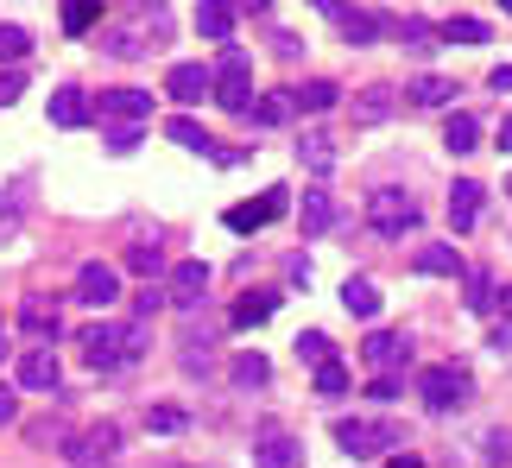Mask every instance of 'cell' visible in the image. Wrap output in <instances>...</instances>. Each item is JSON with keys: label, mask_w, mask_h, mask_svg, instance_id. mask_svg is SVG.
<instances>
[{"label": "cell", "mask_w": 512, "mask_h": 468, "mask_svg": "<svg viewBox=\"0 0 512 468\" xmlns=\"http://www.w3.org/2000/svg\"><path fill=\"white\" fill-rule=\"evenodd\" d=\"M95 19H102V0H64V32L70 38L95 32Z\"/></svg>", "instance_id": "obj_33"}, {"label": "cell", "mask_w": 512, "mask_h": 468, "mask_svg": "<svg viewBox=\"0 0 512 468\" xmlns=\"http://www.w3.org/2000/svg\"><path fill=\"white\" fill-rule=\"evenodd\" d=\"M234 13H266V0H228Z\"/></svg>", "instance_id": "obj_52"}, {"label": "cell", "mask_w": 512, "mask_h": 468, "mask_svg": "<svg viewBox=\"0 0 512 468\" xmlns=\"http://www.w3.org/2000/svg\"><path fill=\"white\" fill-rule=\"evenodd\" d=\"M399 45L430 51V45H437V26H430V19H399Z\"/></svg>", "instance_id": "obj_37"}, {"label": "cell", "mask_w": 512, "mask_h": 468, "mask_svg": "<svg viewBox=\"0 0 512 468\" xmlns=\"http://www.w3.org/2000/svg\"><path fill=\"white\" fill-rule=\"evenodd\" d=\"M228 374H234V386H266L272 380V361L266 355H234Z\"/></svg>", "instance_id": "obj_36"}, {"label": "cell", "mask_w": 512, "mask_h": 468, "mask_svg": "<svg viewBox=\"0 0 512 468\" xmlns=\"http://www.w3.org/2000/svg\"><path fill=\"white\" fill-rule=\"evenodd\" d=\"M165 133H171V140L184 146V152H209V159H215V140H209V133L190 121V114H177V121H165Z\"/></svg>", "instance_id": "obj_32"}, {"label": "cell", "mask_w": 512, "mask_h": 468, "mask_svg": "<svg viewBox=\"0 0 512 468\" xmlns=\"http://www.w3.org/2000/svg\"><path fill=\"white\" fill-rule=\"evenodd\" d=\"M342 310L361 317V323H373V317H380V285H373V279H348L342 285Z\"/></svg>", "instance_id": "obj_23"}, {"label": "cell", "mask_w": 512, "mask_h": 468, "mask_svg": "<svg viewBox=\"0 0 512 468\" xmlns=\"http://www.w3.org/2000/svg\"><path fill=\"white\" fill-rule=\"evenodd\" d=\"M209 76H215L209 95H215L228 114H247V108H253V76H247V70H209Z\"/></svg>", "instance_id": "obj_15"}, {"label": "cell", "mask_w": 512, "mask_h": 468, "mask_svg": "<svg viewBox=\"0 0 512 468\" xmlns=\"http://www.w3.org/2000/svg\"><path fill=\"white\" fill-rule=\"evenodd\" d=\"M405 102L411 108H456V83L449 76H418V83H405Z\"/></svg>", "instance_id": "obj_19"}, {"label": "cell", "mask_w": 512, "mask_h": 468, "mask_svg": "<svg viewBox=\"0 0 512 468\" xmlns=\"http://www.w3.org/2000/svg\"><path fill=\"white\" fill-rule=\"evenodd\" d=\"M418 393H424V412H462L468 399H475V374L468 367H456V361H437V367H424L418 374Z\"/></svg>", "instance_id": "obj_2"}, {"label": "cell", "mask_w": 512, "mask_h": 468, "mask_svg": "<svg viewBox=\"0 0 512 468\" xmlns=\"http://www.w3.org/2000/svg\"><path fill=\"white\" fill-rule=\"evenodd\" d=\"M500 7H506V13H512V0H500Z\"/></svg>", "instance_id": "obj_56"}, {"label": "cell", "mask_w": 512, "mask_h": 468, "mask_svg": "<svg viewBox=\"0 0 512 468\" xmlns=\"http://www.w3.org/2000/svg\"><path fill=\"white\" fill-rule=\"evenodd\" d=\"M310 393H317V399H342V393H348V367H342L336 355L317 361V367H310Z\"/></svg>", "instance_id": "obj_27"}, {"label": "cell", "mask_w": 512, "mask_h": 468, "mask_svg": "<svg viewBox=\"0 0 512 468\" xmlns=\"http://www.w3.org/2000/svg\"><path fill=\"white\" fill-rule=\"evenodd\" d=\"M494 304H500V310H506V317H512V285H506V291H494Z\"/></svg>", "instance_id": "obj_55"}, {"label": "cell", "mask_w": 512, "mask_h": 468, "mask_svg": "<svg viewBox=\"0 0 512 468\" xmlns=\"http://www.w3.org/2000/svg\"><path fill=\"white\" fill-rule=\"evenodd\" d=\"M291 114H298V95H291V89H266V95H253L247 121H253V127H285Z\"/></svg>", "instance_id": "obj_16"}, {"label": "cell", "mask_w": 512, "mask_h": 468, "mask_svg": "<svg viewBox=\"0 0 512 468\" xmlns=\"http://www.w3.org/2000/svg\"><path fill=\"white\" fill-rule=\"evenodd\" d=\"M437 38H449V45H487L494 32H487V19H468V13H462V19H449Z\"/></svg>", "instance_id": "obj_35"}, {"label": "cell", "mask_w": 512, "mask_h": 468, "mask_svg": "<svg viewBox=\"0 0 512 468\" xmlns=\"http://www.w3.org/2000/svg\"><path fill=\"white\" fill-rule=\"evenodd\" d=\"M19 95H26V76H19V70H0V108H13Z\"/></svg>", "instance_id": "obj_43"}, {"label": "cell", "mask_w": 512, "mask_h": 468, "mask_svg": "<svg viewBox=\"0 0 512 468\" xmlns=\"http://www.w3.org/2000/svg\"><path fill=\"white\" fill-rule=\"evenodd\" d=\"M475 222H481V184L475 178H456V184H449V228L468 234Z\"/></svg>", "instance_id": "obj_14"}, {"label": "cell", "mask_w": 512, "mask_h": 468, "mask_svg": "<svg viewBox=\"0 0 512 468\" xmlns=\"http://www.w3.org/2000/svg\"><path fill=\"white\" fill-rule=\"evenodd\" d=\"M500 152H512V114L500 121Z\"/></svg>", "instance_id": "obj_53"}, {"label": "cell", "mask_w": 512, "mask_h": 468, "mask_svg": "<svg viewBox=\"0 0 512 468\" xmlns=\"http://www.w3.org/2000/svg\"><path fill=\"white\" fill-rule=\"evenodd\" d=\"M89 95L83 89H51V121L57 127H89Z\"/></svg>", "instance_id": "obj_20"}, {"label": "cell", "mask_w": 512, "mask_h": 468, "mask_svg": "<svg viewBox=\"0 0 512 468\" xmlns=\"http://www.w3.org/2000/svg\"><path fill=\"white\" fill-rule=\"evenodd\" d=\"M285 279L291 285H310V260H304V253H291V260H285Z\"/></svg>", "instance_id": "obj_48"}, {"label": "cell", "mask_w": 512, "mask_h": 468, "mask_svg": "<svg viewBox=\"0 0 512 468\" xmlns=\"http://www.w3.org/2000/svg\"><path fill=\"white\" fill-rule=\"evenodd\" d=\"M64 462L70 468H114L121 462V424H95L83 437H64Z\"/></svg>", "instance_id": "obj_3"}, {"label": "cell", "mask_w": 512, "mask_h": 468, "mask_svg": "<svg viewBox=\"0 0 512 468\" xmlns=\"http://www.w3.org/2000/svg\"><path fill=\"white\" fill-rule=\"evenodd\" d=\"M367 228H373V234H386V241H405V234H418V228H424V209H418V197H411V190L380 184V190L367 197Z\"/></svg>", "instance_id": "obj_1"}, {"label": "cell", "mask_w": 512, "mask_h": 468, "mask_svg": "<svg viewBox=\"0 0 512 468\" xmlns=\"http://www.w3.org/2000/svg\"><path fill=\"white\" fill-rule=\"evenodd\" d=\"M487 462H506L512 468V437L506 431H487Z\"/></svg>", "instance_id": "obj_46"}, {"label": "cell", "mask_w": 512, "mask_h": 468, "mask_svg": "<svg viewBox=\"0 0 512 468\" xmlns=\"http://www.w3.org/2000/svg\"><path fill=\"white\" fill-rule=\"evenodd\" d=\"M329 355H336V342H329L323 329H304V336H298V361L317 367V361H329Z\"/></svg>", "instance_id": "obj_38"}, {"label": "cell", "mask_w": 512, "mask_h": 468, "mask_svg": "<svg viewBox=\"0 0 512 468\" xmlns=\"http://www.w3.org/2000/svg\"><path fill=\"white\" fill-rule=\"evenodd\" d=\"M196 32L215 38V45H228L234 38V7L228 0H203V7H196Z\"/></svg>", "instance_id": "obj_21"}, {"label": "cell", "mask_w": 512, "mask_h": 468, "mask_svg": "<svg viewBox=\"0 0 512 468\" xmlns=\"http://www.w3.org/2000/svg\"><path fill=\"white\" fill-rule=\"evenodd\" d=\"M367 399H380V405H392V399H399V374H373V386H367Z\"/></svg>", "instance_id": "obj_45"}, {"label": "cell", "mask_w": 512, "mask_h": 468, "mask_svg": "<svg viewBox=\"0 0 512 468\" xmlns=\"http://www.w3.org/2000/svg\"><path fill=\"white\" fill-rule=\"evenodd\" d=\"M298 462H304L298 437H266L260 450H253V468H298Z\"/></svg>", "instance_id": "obj_25"}, {"label": "cell", "mask_w": 512, "mask_h": 468, "mask_svg": "<svg viewBox=\"0 0 512 468\" xmlns=\"http://www.w3.org/2000/svg\"><path fill=\"white\" fill-rule=\"evenodd\" d=\"M392 102H399V95H392L386 83L361 89V95H354V127H373V121H386V114H392Z\"/></svg>", "instance_id": "obj_26"}, {"label": "cell", "mask_w": 512, "mask_h": 468, "mask_svg": "<svg viewBox=\"0 0 512 468\" xmlns=\"http://www.w3.org/2000/svg\"><path fill=\"white\" fill-rule=\"evenodd\" d=\"M386 26H392V19H380V13H354V7L342 13V38H348V45H373Z\"/></svg>", "instance_id": "obj_30"}, {"label": "cell", "mask_w": 512, "mask_h": 468, "mask_svg": "<svg viewBox=\"0 0 512 468\" xmlns=\"http://www.w3.org/2000/svg\"><path fill=\"white\" fill-rule=\"evenodd\" d=\"M0 348H7V342H0Z\"/></svg>", "instance_id": "obj_60"}, {"label": "cell", "mask_w": 512, "mask_h": 468, "mask_svg": "<svg viewBox=\"0 0 512 468\" xmlns=\"http://www.w3.org/2000/svg\"><path fill=\"white\" fill-rule=\"evenodd\" d=\"M506 197H512V178H506Z\"/></svg>", "instance_id": "obj_57"}, {"label": "cell", "mask_w": 512, "mask_h": 468, "mask_svg": "<svg viewBox=\"0 0 512 468\" xmlns=\"http://www.w3.org/2000/svg\"><path fill=\"white\" fill-rule=\"evenodd\" d=\"M468 310H494V279H487V272H468Z\"/></svg>", "instance_id": "obj_40"}, {"label": "cell", "mask_w": 512, "mask_h": 468, "mask_svg": "<svg viewBox=\"0 0 512 468\" xmlns=\"http://www.w3.org/2000/svg\"><path fill=\"white\" fill-rule=\"evenodd\" d=\"M487 89H494V95H512V64H500L494 76H487Z\"/></svg>", "instance_id": "obj_49"}, {"label": "cell", "mask_w": 512, "mask_h": 468, "mask_svg": "<svg viewBox=\"0 0 512 468\" xmlns=\"http://www.w3.org/2000/svg\"><path fill=\"white\" fill-rule=\"evenodd\" d=\"M203 298H209V266L203 260H177L171 266V304L177 310H196Z\"/></svg>", "instance_id": "obj_10"}, {"label": "cell", "mask_w": 512, "mask_h": 468, "mask_svg": "<svg viewBox=\"0 0 512 468\" xmlns=\"http://www.w3.org/2000/svg\"><path fill=\"white\" fill-rule=\"evenodd\" d=\"M19 418V399H13V386H0V424H13Z\"/></svg>", "instance_id": "obj_50"}, {"label": "cell", "mask_w": 512, "mask_h": 468, "mask_svg": "<svg viewBox=\"0 0 512 468\" xmlns=\"http://www.w3.org/2000/svg\"><path fill=\"white\" fill-rule=\"evenodd\" d=\"M102 140H108V152H121V159H127V152H133V146H140V140H146V133H140V121H114V127L102 133Z\"/></svg>", "instance_id": "obj_39"}, {"label": "cell", "mask_w": 512, "mask_h": 468, "mask_svg": "<svg viewBox=\"0 0 512 468\" xmlns=\"http://www.w3.org/2000/svg\"><path fill=\"white\" fill-rule=\"evenodd\" d=\"M310 7H317V13H329V19H342V13H348V0H310Z\"/></svg>", "instance_id": "obj_51"}, {"label": "cell", "mask_w": 512, "mask_h": 468, "mask_svg": "<svg viewBox=\"0 0 512 468\" xmlns=\"http://www.w3.org/2000/svg\"><path fill=\"white\" fill-rule=\"evenodd\" d=\"M443 146L449 152H475L481 146V121L468 108H449V121H443Z\"/></svg>", "instance_id": "obj_22"}, {"label": "cell", "mask_w": 512, "mask_h": 468, "mask_svg": "<svg viewBox=\"0 0 512 468\" xmlns=\"http://www.w3.org/2000/svg\"><path fill=\"white\" fill-rule=\"evenodd\" d=\"M361 355H367V367H373V374H399V367H411V342L399 336V329H373Z\"/></svg>", "instance_id": "obj_7"}, {"label": "cell", "mask_w": 512, "mask_h": 468, "mask_svg": "<svg viewBox=\"0 0 512 468\" xmlns=\"http://www.w3.org/2000/svg\"><path fill=\"white\" fill-rule=\"evenodd\" d=\"M127 272L159 279V272H165V247H159V241H133V247H127Z\"/></svg>", "instance_id": "obj_31"}, {"label": "cell", "mask_w": 512, "mask_h": 468, "mask_svg": "<svg viewBox=\"0 0 512 468\" xmlns=\"http://www.w3.org/2000/svg\"><path fill=\"white\" fill-rule=\"evenodd\" d=\"M152 7H159V0H152Z\"/></svg>", "instance_id": "obj_59"}, {"label": "cell", "mask_w": 512, "mask_h": 468, "mask_svg": "<svg viewBox=\"0 0 512 468\" xmlns=\"http://www.w3.org/2000/svg\"><path fill=\"white\" fill-rule=\"evenodd\" d=\"M19 386H26V393H57V386H64V367H57L51 348H32V355L19 361Z\"/></svg>", "instance_id": "obj_12"}, {"label": "cell", "mask_w": 512, "mask_h": 468, "mask_svg": "<svg viewBox=\"0 0 512 468\" xmlns=\"http://www.w3.org/2000/svg\"><path fill=\"white\" fill-rule=\"evenodd\" d=\"M272 310H279V291H247V298L234 304V329H253V323H266Z\"/></svg>", "instance_id": "obj_28"}, {"label": "cell", "mask_w": 512, "mask_h": 468, "mask_svg": "<svg viewBox=\"0 0 512 468\" xmlns=\"http://www.w3.org/2000/svg\"><path fill=\"white\" fill-rule=\"evenodd\" d=\"M386 468H424V462H418V456H392Z\"/></svg>", "instance_id": "obj_54"}, {"label": "cell", "mask_w": 512, "mask_h": 468, "mask_svg": "<svg viewBox=\"0 0 512 468\" xmlns=\"http://www.w3.org/2000/svg\"><path fill=\"white\" fill-rule=\"evenodd\" d=\"M411 266H418V272H430V279H462V253L456 247H449V241H430V247H418V260H411Z\"/></svg>", "instance_id": "obj_18"}, {"label": "cell", "mask_w": 512, "mask_h": 468, "mask_svg": "<svg viewBox=\"0 0 512 468\" xmlns=\"http://www.w3.org/2000/svg\"><path fill=\"white\" fill-rule=\"evenodd\" d=\"M32 51V32L26 26H0V57H7V64H13V57H26Z\"/></svg>", "instance_id": "obj_41"}, {"label": "cell", "mask_w": 512, "mask_h": 468, "mask_svg": "<svg viewBox=\"0 0 512 468\" xmlns=\"http://www.w3.org/2000/svg\"><path fill=\"white\" fill-rule=\"evenodd\" d=\"M336 443L354 456V462H367V456H380V450H399L405 431L399 424H367V418H342L336 424Z\"/></svg>", "instance_id": "obj_4"}, {"label": "cell", "mask_w": 512, "mask_h": 468, "mask_svg": "<svg viewBox=\"0 0 512 468\" xmlns=\"http://www.w3.org/2000/svg\"><path fill=\"white\" fill-rule=\"evenodd\" d=\"M298 228H304V241H317V234L336 228V203H329V190H304V203H298Z\"/></svg>", "instance_id": "obj_17"}, {"label": "cell", "mask_w": 512, "mask_h": 468, "mask_svg": "<svg viewBox=\"0 0 512 468\" xmlns=\"http://www.w3.org/2000/svg\"><path fill=\"white\" fill-rule=\"evenodd\" d=\"M133 304H140V317H159V310L171 304V291H159V285H146V291H140V298H133Z\"/></svg>", "instance_id": "obj_44"}, {"label": "cell", "mask_w": 512, "mask_h": 468, "mask_svg": "<svg viewBox=\"0 0 512 468\" xmlns=\"http://www.w3.org/2000/svg\"><path fill=\"white\" fill-rule=\"evenodd\" d=\"M165 468H184V462H165Z\"/></svg>", "instance_id": "obj_58"}, {"label": "cell", "mask_w": 512, "mask_h": 468, "mask_svg": "<svg viewBox=\"0 0 512 468\" xmlns=\"http://www.w3.org/2000/svg\"><path fill=\"white\" fill-rule=\"evenodd\" d=\"M19 329H26L32 342H45V348H51L57 336H64V317H57V304L45 298V291H32V298L19 304Z\"/></svg>", "instance_id": "obj_8"}, {"label": "cell", "mask_w": 512, "mask_h": 468, "mask_svg": "<svg viewBox=\"0 0 512 468\" xmlns=\"http://www.w3.org/2000/svg\"><path fill=\"white\" fill-rule=\"evenodd\" d=\"M487 348H494V355H500V361H512V317H506V323L494 329V336H487Z\"/></svg>", "instance_id": "obj_47"}, {"label": "cell", "mask_w": 512, "mask_h": 468, "mask_svg": "<svg viewBox=\"0 0 512 468\" xmlns=\"http://www.w3.org/2000/svg\"><path fill=\"white\" fill-rule=\"evenodd\" d=\"M298 159L323 178V171H336V140H329V133H304V140H298Z\"/></svg>", "instance_id": "obj_29"}, {"label": "cell", "mask_w": 512, "mask_h": 468, "mask_svg": "<svg viewBox=\"0 0 512 468\" xmlns=\"http://www.w3.org/2000/svg\"><path fill=\"white\" fill-rule=\"evenodd\" d=\"M83 361L89 367H102V374H114V367H127V348H121V323H89L83 336Z\"/></svg>", "instance_id": "obj_6"}, {"label": "cell", "mask_w": 512, "mask_h": 468, "mask_svg": "<svg viewBox=\"0 0 512 468\" xmlns=\"http://www.w3.org/2000/svg\"><path fill=\"white\" fill-rule=\"evenodd\" d=\"M102 121H152V89H102Z\"/></svg>", "instance_id": "obj_13"}, {"label": "cell", "mask_w": 512, "mask_h": 468, "mask_svg": "<svg viewBox=\"0 0 512 468\" xmlns=\"http://www.w3.org/2000/svg\"><path fill=\"white\" fill-rule=\"evenodd\" d=\"M76 304H89V310H108L114 298H121V266H108V260H89L83 272H76V291H70Z\"/></svg>", "instance_id": "obj_5"}, {"label": "cell", "mask_w": 512, "mask_h": 468, "mask_svg": "<svg viewBox=\"0 0 512 468\" xmlns=\"http://www.w3.org/2000/svg\"><path fill=\"white\" fill-rule=\"evenodd\" d=\"M291 95H298V108H304V114H329V108L342 102V83H329V76H310V83H298Z\"/></svg>", "instance_id": "obj_24"}, {"label": "cell", "mask_w": 512, "mask_h": 468, "mask_svg": "<svg viewBox=\"0 0 512 468\" xmlns=\"http://www.w3.org/2000/svg\"><path fill=\"white\" fill-rule=\"evenodd\" d=\"M209 89H215V76L203 64H171V76H165V95H171L177 108H196Z\"/></svg>", "instance_id": "obj_11"}, {"label": "cell", "mask_w": 512, "mask_h": 468, "mask_svg": "<svg viewBox=\"0 0 512 468\" xmlns=\"http://www.w3.org/2000/svg\"><path fill=\"white\" fill-rule=\"evenodd\" d=\"M102 51H108V57H121V64H133V57H146V38L133 32V26H114V32L102 38Z\"/></svg>", "instance_id": "obj_34"}, {"label": "cell", "mask_w": 512, "mask_h": 468, "mask_svg": "<svg viewBox=\"0 0 512 468\" xmlns=\"http://www.w3.org/2000/svg\"><path fill=\"white\" fill-rule=\"evenodd\" d=\"M184 412H171V405H159V412H146V431H159V437H177V431H184Z\"/></svg>", "instance_id": "obj_42"}, {"label": "cell", "mask_w": 512, "mask_h": 468, "mask_svg": "<svg viewBox=\"0 0 512 468\" xmlns=\"http://www.w3.org/2000/svg\"><path fill=\"white\" fill-rule=\"evenodd\" d=\"M285 209H291V203H285V190H266V197H260V203H234V209H228V216H222V222H228L234 234H253V228H266V222H279V216H285Z\"/></svg>", "instance_id": "obj_9"}]
</instances>
